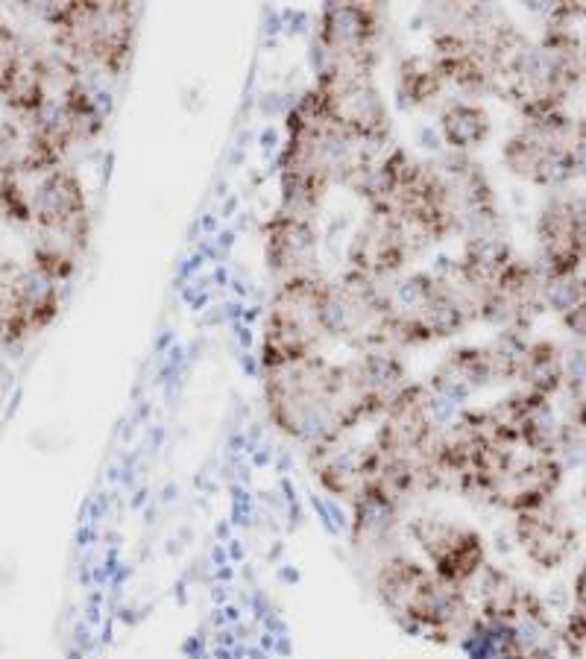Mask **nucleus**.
Returning a JSON list of instances; mask_svg holds the SVG:
<instances>
[{
	"instance_id": "f257e3e1",
	"label": "nucleus",
	"mask_w": 586,
	"mask_h": 659,
	"mask_svg": "<svg viewBox=\"0 0 586 659\" xmlns=\"http://www.w3.org/2000/svg\"><path fill=\"white\" fill-rule=\"evenodd\" d=\"M376 592L402 630L431 642H452L475 618L466 589L440 580L408 554H390L378 566Z\"/></svg>"
},
{
	"instance_id": "f03ea898",
	"label": "nucleus",
	"mask_w": 586,
	"mask_h": 659,
	"mask_svg": "<svg viewBox=\"0 0 586 659\" xmlns=\"http://www.w3.org/2000/svg\"><path fill=\"white\" fill-rule=\"evenodd\" d=\"M53 30V44L77 65L103 71L109 80H121L135 53L138 3H27Z\"/></svg>"
},
{
	"instance_id": "7ed1b4c3",
	"label": "nucleus",
	"mask_w": 586,
	"mask_h": 659,
	"mask_svg": "<svg viewBox=\"0 0 586 659\" xmlns=\"http://www.w3.org/2000/svg\"><path fill=\"white\" fill-rule=\"evenodd\" d=\"M270 422L291 440L314 446L332 434L340 411V364L314 355L305 364L261 372Z\"/></svg>"
},
{
	"instance_id": "20e7f679",
	"label": "nucleus",
	"mask_w": 586,
	"mask_h": 659,
	"mask_svg": "<svg viewBox=\"0 0 586 659\" xmlns=\"http://www.w3.org/2000/svg\"><path fill=\"white\" fill-rule=\"evenodd\" d=\"M314 91L329 115V121L352 135L361 147H378L390 138L393 118L387 100L376 85V74L326 62L314 74Z\"/></svg>"
},
{
	"instance_id": "39448f33",
	"label": "nucleus",
	"mask_w": 586,
	"mask_h": 659,
	"mask_svg": "<svg viewBox=\"0 0 586 659\" xmlns=\"http://www.w3.org/2000/svg\"><path fill=\"white\" fill-rule=\"evenodd\" d=\"M572 135L575 121L563 115V109L528 118L502 147L504 167L531 185L560 188L575 179L572 170Z\"/></svg>"
},
{
	"instance_id": "423d86ee",
	"label": "nucleus",
	"mask_w": 586,
	"mask_h": 659,
	"mask_svg": "<svg viewBox=\"0 0 586 659\" xmlns=\"http://www.w3.org/2000/svg\"><path fill=\"white\" fill-rule=\"evenodd\" d=\"M408 536L414 539L428 560V569L440 580L466 589L484 575L487 542L472 525L446 516H417L408 522Z\"/></svg>"
},
{
	"instance_id": "0eeeda50",
	"label": "nucleus",
	"mask_w": 586,
	"mask_h": 659,
	"mask_svg": "<svg viewBox=\"0 0 586 659\" xmlns=\"http://www.w3.org/2000/svg\"><path fill=\"white\" fill-rule=\"evenodd\" d=\"M381 36H384V12L378 9V3L335 0V3H323L317 15L314 42L323 47L326 62L376 74L381 59L378 56Z\"/></svg>"
},
{
	"instance_id": "6e6552de",
	"label": "nucleus",
	"mask_w": 586,
	"mask_h": 659,
	"mask_svg": "<svg viewBox=\"0 0 586 659\" xmlns=\"http://www.w3.org/2000/svg\"><path fill=\"white\" fill-rule=\"evenodd\" d=\"M422 247L390 208H367L346 244V273L384 285L396 279Z\"/></svg>"
},
{
	"instance_id": "1a4fd4ad",
	"label": "nucleus",
	"mask_w": 586,
	"mask_h": 659,
	"mask_svg": "<svg viewBox=\"0 0 586 659\" xmlns=\"http://www.w3.org/2000/svg\"><path fill=\"white\" fill-rule=\"evenodd\" d=\"M30 203H33V226L39 229V238L56 241L83 255L91 238V211H88L83 179L74 170L56 167L39 176V182L30 188Z\"/></svg>"
},
{
	"instance_id": "9d476101",
	"label": "nucleus",
	"mask_w": 586,
	"mask_h": 659,
	"mask_svg": "<svg viewBox=\"0 0 586 659\" xmlns=\"http://www.w3.org/2000/svg\"><path fill=\"white\" fill-rule=\"evenodd\" d=\"M584 261L586 197H548L537 217V267L545 279H572Z\"/></svg>"
},
{
	"instance_id": "9b49d317",
	"label": "nucleus",
	"mask_w": 586,
	"mask_h": 659,
	"mask_svg": "<svg viewBox=\"0 0 586 659\" xmlns=\"http://www.w3.org/2000/svg\"><path fill=\"white\" fill-rule=\"evenodd\" d=\"M261 238L264 264L279 279V285L305 276H320V232L314 217H296L276 208L261 223Z\"/></svg>"
},
{
	"instance_id": "f8f14e48",
	"label": "nucleus",
	"mask_w": 586,
	"mask_h": 659,
	"mask_svg": "<svg viewBox=\"0 0 586 659\" xmlns=\"http://www.w3.org/2000/svg\"><path fill=\"white\" fill-rule=\"evenodd\" d=\"M513 536L528 563H534L540 572L560 569L578 548V531L572 519L551 501L537 510L519 513L513 522Z\"/></svg>"
},
{
	"instance_id": "ddd939ff",
	"label": "nucleus",
	"mask_w": 586,
	"mask_h": 659,
	"mask_svg": "<svg viewBox=\"0 0 586 659\" xmlns=\"http://www.w3.org/2000/svg\"><path fill=\"white\" fill-rule=\"evenodd\" d=\"M47 97H53L50 53L21 44L0 68V106H6L21 121H27L42 109Z\"/></svg>"
},
{
	"instance_id": "4468645a",
	"label": "nucleus",
	"mask_w": 586,
	"mask_h": 659,
	"mask_svg": "<svg viewBox=\"0 0 586 659\" xmlns=\"http://www.w3.org/2000/svg\"><path fill=\"white\" fill-rule=\"evenodd\" d=\"M12 296H15V311H18V334L21 343L42 334L59 314V282L42 273L39 267H21L12 282Z\"/></svg>"
},
{
	"instance_id": "2eb2a0df",
	"label": "nucleus",
	"mask_w": 586,
	"mask_h": 659,
	"mask_svg": "<svg viewBox=\"0 0 586 659\" xmlns=\"http://www.w3.org/2000/svg\"><path fill=\"white\" fill-rule=\"evenodd\" d=\"M513 258H516V252L504 232L475 235V238L463 241L461 258L455 261V270L466 282V288L472 290L481 302V296L499 282V276L510 267Z\"/></svg>"
},
{
	"instance_id": "dca6fc26",
	"label": "nucleus",
	"mask_w": 586,
	"mask_h": 659,
	"mask_svg": "<svg viewBox=\"0 0 586 659\" xmlns=\"http://www.w3.org/2000/svg\"><path fill=\"white\" fill-rule=\"evenodd\" d=\"M437 132H440V144L449 147V153L469 156L490 141L493 118L484 103L469 100V97H452L440 106Z\"/></svg>"
},
{
	"instance_id": "f3484780",
	"label": "nucleus",
	"mask_w": 586,
	"mask_h": 659,
	"mask_svg": "<svg viewBox=\"0 0 586 659\" xmlns=\"http://www.w3.org/2000/svg\"><path fill=\"white\" fill-rule=\"evenodd\" d=\"M446 88L437 62L428 53H411L396 65V100L402 109L431 106Z\"/></svg>"
},
{
	"instance_id": "a211bd4d",
	"label": "nucleus",
	"mask_w": 586,
	"mask_h": 659,
	"mask_svg": "<svg viewBox=\"0 0 586 659\" xmlns=\"http://www.w3.org/2000/svg\"><path fill=\"white\" fill-rule=\"evenodd\" d=\"M516 381L528 393L551 399L566 384V355L551 340L528 343V349L519 361V370H516Z\"/></svg>"
},
{
	"instance_id": "6ab92c4d",
	"label": "nucleus",
	"mask_w": 586,
	"mask_h": 659,
	"mask_svg": "<svg viewBox=\"0 0 586 659\" xmlns=\"http://www.w3.org/2000/svg\"><path fill=\"white\" fill-rule=\"evenodd\" d=\"M24 176H6L0 182V217L12 226H33L30 191L21 182Z\"/></svg>"
},
{
	"instance_id": "aec40b11",
	"label": "nucleus",
	"mask_w": 586,
	"mask_h": 659,
	"mask_svg": "<svg viewBox=\"0 0 586 659\" xmlns=\"http://www.w3.org/2000/svg\"><path fill=\"white\" fill-rule=\"evenodd\" d=\"M586 296V279H545V308L554 314H569L575 311Z\"/></svg>"
},
{
	"instance_id": "412c9836",
	"label": "nucleus",
	"mask_w": 586,
	"mask_h": 659,
	"mask_svg": "<svg viewBox=\"0 0 586 659\" xmlns=\"http://www.w3.org/2000/svg\"><path fill=\"white\" fill-rule=\"evenodd\" d=\"M572 170H575V176L586 179V121L575 124V135H572Z\"/></svg>"
},
{
	"instance_id": "4be33fe9",
	"label": "nucleus",
	"mask_w": 586,
	"mask_h": 659,
	"mask_svg": "<svg viewBox=\"0 0 586 659\" xmlns=\"http://www.w3.org/2000/svg\"><path fill=\"white\" fill-rule=\"evenodd\" d=\"M21 39H18V33L6 24V18H3V12H0V68L9 62V56L21 47Z\"/></svg>"
},
{
	"instance_id": "5701e85b",
	"label": "nucleus",
	"mask_w": 586,
	"mask_h": 659,
	"mask_svg": "<svg viewBox=\"0 0 586 659\" xmlns=\"http://www.w3.org/2000/svg\"><path fill=\"white\" fill-rule=\"evenodd\" d=\"M572 610L586 613V563L581 566V572L575 577V586H572Z\"/></svg>"
},
{
	"instance_id": "b1692460",
	"label": "nucleus",
	"mask_w": 586,
	"mask_h": 659,
	"mask_svg": "<svg viewBox=\"0 0 586 659\" xmlns=\"http://www.w3.org/2000/svg\"><path fill=\"white\" fill-rule=\"evenodd\" d=\"M235 331H238V343H241V346H252V331L247 323H238Z\"/></svg>"
},
{
	"instance_id": "393cba45",
	"label": "nucleus",
	"mask_w": 586,
	"mask_h": 659,
	"mask_svg": "<svg viewBox=\"0 0 586 659\" xmlns=\"http://www.w3.org/2000/svg\"><path fill=\"white\" fill-rule=\"evenodd\" d=\"M273 144H276V132H273V129H264V132H261V147L270 150Z\"/></svg>"
},
{
	"instance_id": "a878e982",
	"label": "nucleus",
	"mask_w": 586,
	"mask_h": 659,
	"mask_svg": "<svg viewBox=\"0 0 586 659\" xmlns=\"http://www.w3.org/2000/svg\"><path fill=\"white\" fill-rule=\"evenodd\" d=\"M232 244H235V232H223L220 235V249H229Z\"/></svg>"
},
{
	"instance_id": "bb28decb",
	"label": "nucleus",
	"mask_w": 586,
	"mask_h": 659,
	"mask_svg": "<svg viewBox=\"0 0 586 659\" xmlns=\"http://www.w3.org/2000/svg\"><path fill=\"white\" fill-rule=\"evenodd\" d=\"M200 226H203V229H206V232H214V229H217V220H214V217H211V214H206V217H203V223H200Z\"/></svg>"
},
{
	"instance_id": "cd10ccee",
	"label": "nucleus",
	"mask_w": 586,
	"mask_h": 659,
	"mask_svg": "<svg viewBox=\"0 0 586 659\" xmlns=\"http://www.w3.org/2000/svg\"><path fill=\"white\" fill-rule=\"evenodd\" d=\"M232 290H235L238 296H247V288H244L241 282H232Z\"/></svg>"
},
{
	"instance_id": "c85d7f7f",
	"label": "nucleus",
	"mask_w": 586,
	"mask_h": 659,
	"mask_svg": "<svg viewBox=\"0 0 586 659\" xmlns=\"http://www.w3.org/2000/svg\"><path fill=\"white\" fill-rule=\"evenodd\" d=\"M214 282H220V285H226V270H217V273H214Z\"/></svg>"
},
{
	"instance_id": "c756f323",
	"label": "nucleus",
	"mask_w": 586,
	"mask_h": 659,
	"mask_svg": "<svg viewBox=\"0 0 586 659\" xmlns=\"http://www.w3.org/2000/svg\"><path fill=\"white\" fill-rule=\"evenodd\" d=\"M3 179H6V173H3V170H0V182H3Z\"/></svg>"
},
{
	"instance_id": "7c9ffc66",
	"label": "nucleus",
	"mask_w": 586,
	"mask_h": 659,
	"mask_svg": "<svg viewBox=\"0 0 586 659\" xmlns=\"http://www.w3.org/2000/svg\"><path fill=\"white\" fill-rule=\"evenodd\" d=\"M584 495H586V490H584Z\"/></svg>"
}]
</instances>
